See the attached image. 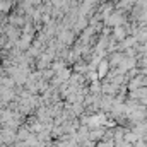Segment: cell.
<instances>
[{
    "label": "cell",
    "mask_w": 147,
    "mask_h": 147,
    "mask_svg": "<svg viewBox=\"0 0 147 147\" xmlns=\"http://www.w3.org/2000/svg\"><path fill=\"white\" fill-rule=\"evenodd\" d=\"M98 72H99V74H98L99 77H105V75H106V72H108V63H106V62H103V63L99 65Z\"/></svg>",
    "instance_id": "1"
}]
</instances>
